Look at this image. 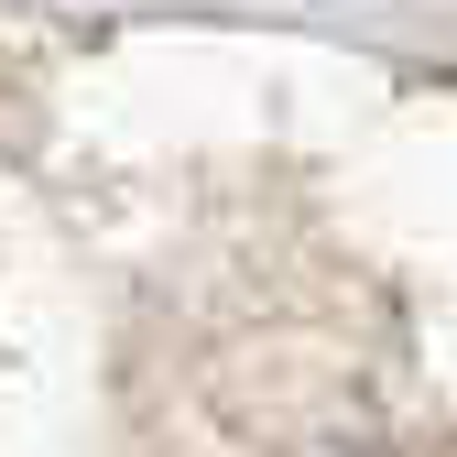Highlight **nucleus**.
Instances as JSON below:
<instances>
[{"instance_id":"nucleus-1","label":"nucleus","mask_w":457,"mask_h":457,"mask_svg":"<svg viewBox=\"0 0 457 457\" xmlns=\"http://www.w3.org/2000/svg\"><path fill=\"white\" fill-rule=\"evenodd\" d=\"M295 457H403V446H392L381 425H327V436H305Z\"/></svg>"}]
</instances>
